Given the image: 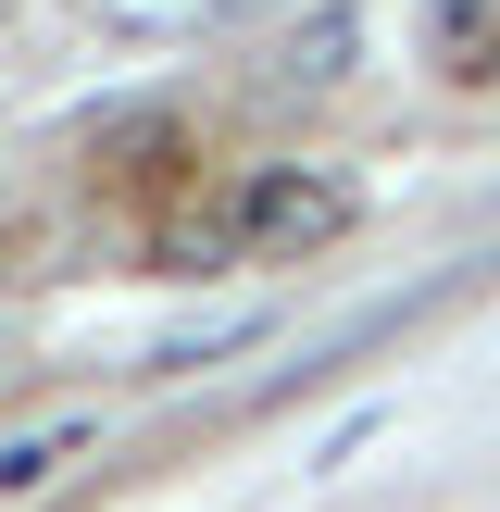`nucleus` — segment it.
<instances>
[{
  "instance_id": "1",
  "label": "nucleus",
  "mask_w": 500,
  "mask_h": 512,
  "mask_svg": "<svg viewBox=\"0 0 500 512\" xmlns=\"http://www.w3.org/2000/svg\"><path fill=\"white\" fill-rule=\"evenodd\" d=\"M350 225H363V188H350L338 163H263L238 188V213H225V250H238V263H313Z\"/></svg>"
},
{
  "instance_id": "2",
  "label": "nucleus",
  "mask_w": 500,
  "mask_h": 512,
  "mask_svg": "<svg viewBox=\"0 0 500 512\" xmlns=\"http://www.w3.org/2000/svg\"><path fill=\"white\" fill-rule=\"evenodd\" d=\"M75 438H88V413H63V425H38V438H13V450H0V500H25V488H50V475L75 463Z\"/></svg>"
},
{
  "instance_id": "3",
  "label": "nucleus",
  "mask_w": 500,
  "mask_h": 512,
  "mask_svg": "<svg viewBox=\"0 0 500 512\" xmlns=\"http://www.w3.org/2000/svg\"><path fill=\"white\" fill-rule=\"evenodd\" d=\"M338 50H350V13H313V25L288 38V63H275V75H288V88H325V75H338Z\"/></svg>"
}]
</instances>
